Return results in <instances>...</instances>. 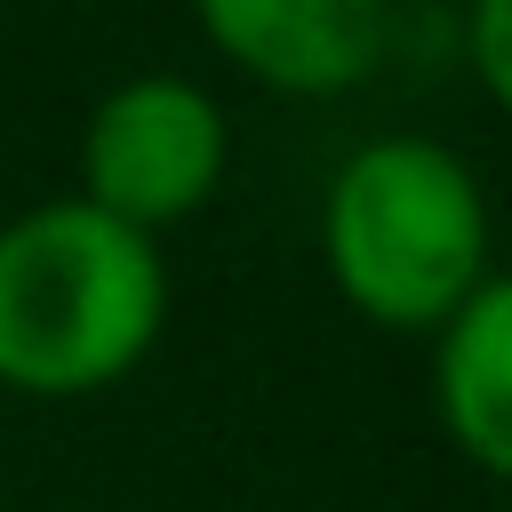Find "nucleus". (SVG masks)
Instances as JSON below:
<instances>
[{
  "mask_svg": "<svg viewBox=\"0 0 512 512\" xmlns=\"http://www.w3.org/2000/svg\"><path fill=\"white\" fill-rule=\"evenodd\" d=\"M168 328V248L80 192L0 224V392L88 400L152 360Z\"/></svg>",
  "mask_w": 512,
  "mask_h": 512,
  "instance_id": "obj_1",
  "label": "nucleus"
},
{
  "mask_svg": "<svg viewBox=\"0 0 512 512\" xmlns=\"http://www.w3.org/2000/svg\"><path fill=\"white\" fill-rule=\"evenodd\" d=\"M320 264L360 320L432 336L480 280H496L488 184L440 136H368L320 192Z\"/></svg>",
  "mask_w": 512,
  "mask_h": 512,
  "instance_id": "obj_2",
  "label": "nucleus"
},
{
  "mask_svg": "<svg viewBox=\"0 0 512 512\" xmlns=\"http://www.w3.org/2000/svg\"><path fill=\"white\" fill-rule=\"evenodd\" d=\"M232 168V120L192 72H128L80 120V200L168 240Z\"/></svg>",
  "mask_w": 512,
  "mask_h": 512,
  "instance_id": "obj_3",
  "label": "nucleus"
},
{
  "mask_svg": "<svg viewBox=\"0 0 512 512\" xmlns=\"http://www.w3.org/2000/svg\"><path fill=\"white\" fill-rule=\"evenodd\" d=\"M192 24L264 96L320 104L376 80L392 40V0H192Z\"/></svg>",
  "mask_w": 512,
  "mask_h": 512,
  "instance_id": "obj_4",
  "label": "nucleus"
},
{
  "mask_svg": "<svg viewBox=\"0 0 512 512\" xmlns=\"http://www.w3.org/2000/svg\"><path fill=\"white\" fill-rule=\"evenodd\" d=\"M432 416L440 440L480 472H512V280H480L432 328Z\"/></svg>",
  "mask_w": 512,
  "mask_h": 512,
  "instance_id": "obj_5",
  "label": "nucleus"
},
{
  "mask_svg": "<svg viewBox=\"0 0 512 512\" xmlns=\"http://www.w3.org/2000/svg\"><path fill=\"white\" fill-rule=\"evenodd\" d=\"M464 64L488 104H512V0H472L464 8Z\"/></svg>",
  "mask_w": 512,
  "mask_h": 512,
  "instance_id": "obj_6",
  "label": "nucleus"
}]
</instances>
